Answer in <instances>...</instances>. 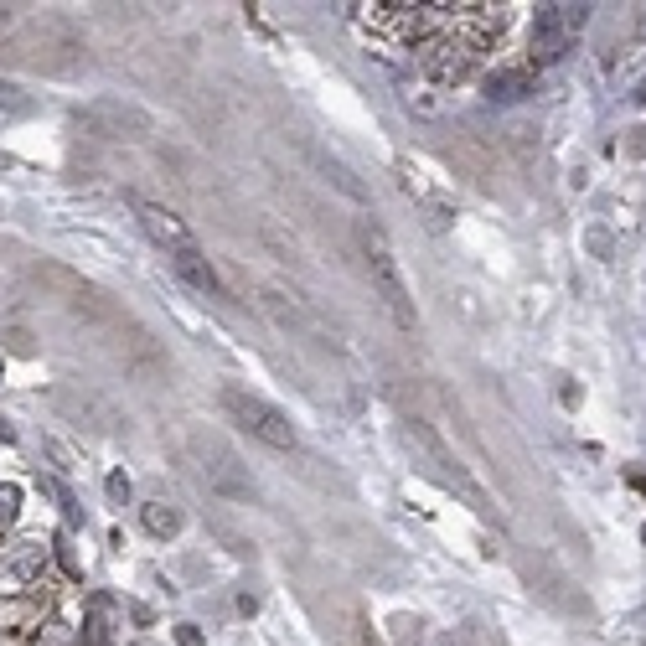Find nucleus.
Instances as JSON below:
<instances>
[{"label":"nucleus","mask_w":646,"mask_h":646,"mask_svg":"<svg viewBox=\"0 0 646 646\" xmlns=\"http://www.w3.org/2000/svg\"><path fill=\"white\" fill-rule=\"evenodd\" d=\"M223 409H228V419H233L238 429H249L254 440H264V445H274V450H295V440H300L285 409H274L269 398L238 388V383L223 388Z\"/></svg>","instance_id":"1"},{"label":"nucleus","mask_w":646,"mask_h":646,"mask_svg":"<svg viewBox=\"0 0 646 646\" xmlns=\"http://www.w3.org/2000/svg\"><path fill=\"white\" fill-rule=\"evenodd\" d=\"M367 269H373V285L383 290L393 321L409 331L419 316H414V300H409V285H404V269H398V259H393V249H388V238H383L378 228L367 233Z\"/></svg>","instance_id":"2"},{"label":"nucleus","mask_w":646,"mask_h":646,"mask_svg":"<svg viewBox=\"0 0 646 646\" xmlns=\"http://www.w3.org/2000/svg\"><path fill=\"white\" fill-rule=\"evenodd\" d=\"M584 21H590L584 6H543L538 21H533V63H553V57H564L579 42Z\"/></svg>","instance_id":"3"},{"label":"nucleus","mask_w":646,"mask_h":646,"mask_svg":"<svg viewBox=\"0 0 646 646\" xmlns=\"http://www.w3.org/2000/svg\"><path fill=\"white\" fill-rule=\"evenodd\" d=\"M140 223H145V233L166 249V259H176V254H187V249H197V233L176 218L171 207H161V202H140Z\"/></svg>","instance_id":"4"},{"label":"nucleus","mask_w":646,"mask_h":646,"mask_svg":"<svg viewBox=\"0 0 646 646\" xmlns=\"http://www.w3.org/2000/svg\"><path fill=\"white\" fill-rule=\"evenodd\" d=\"M171 269L187 280L192 290H202V295H223V280H218V269L207 264V254L202 249H187V254H176L171 259Z\"/></svg>","instance_id":"5"},{"label":"nucleus","mask_w":646,"mask_h":646,"mask_svg":"<svg viewBox=\"0 0 646 646\" xmlns=\"http://www.w3.org/2000/svg\"><path fill=\"white\" fill-rule=\"evenodd\" d=\"M140 517H145V533H150V538H176V533H181V512H176L171 502H161V497L145 502Z\"/></svg>","instance_id":"6"},{"label":"nucleus","mask_w":646,"mask_h":646,"mask_svg":"<svg viewBox=\"0 0 646 646\" xmlns=\"http://www.w3.org/2000/svg\"><path fill=\"white\" fill-rule=\"evenodd\" d=\"M522 83H528V73H507V78H491V99H517Z\"/></svg>","instance_id":"7"},{"label":"nucleus","mask_w":646,"mask_h":646,"mask_svg":"<svg viewBox=\"0 0 646 646\" xmlns=\"http://www.w3.org/2000/svg\"><path fill=\"white\" fill-rule=\"evenodd\" d=\"M16 502H21V491H16V486H0V528H11Z\"/></svg>","instance_id":"8"},{"label":"nucleus","mask_w":646,"mask_h":646,"mask_svg":"<svg viewBox=\"0 0 646 646\" xmlns=\"http://www.w3.org/2000/svg\"><path fill=\"white\" fill-rule=\"evenodd\" d=\"M0 109H21V88L11 78H0Z\"/></svg>","instance_id":"9"},{"label":"nucleus","mask_w":646,"mask_h":646,"mask_svg":"<svg viewBox=\"0 0 646 646\" xmlns=\"http://www.w3.org/2000/svg\"><path fill=\"white\" fill-rule=\"evenodd\" d=\"M109 497H114V502H125V497H130V481H125V476H119V471L109 476Z\"/></svg>","instance_id":"10"},{"label":"nucleus","mask_w":646,"mask_h":646,"mask_svg":"<svg viewBox=\"0 0 646 646\" xmlns=\"http://www.w3.org/2000/svg\"><path fill=\"white\" fill-rule=\"evenodd\" d=\"M176 641H181V646H202V636H197V626H176Z\"/></svg>","instance_id":"11"},{"label":"nucleus","mask_w":646,"mask_h":646,"mask_svg":"<svg viewBox=\"0 0 646 646\" xmlns=\"http://www.w3.org/2000/svg\"><path fill=\"white\" fill-rule=\"evenodd\" d=\"M6 16H11V6H0V21H6Z\"/></svg>","instance_id":"12"},{"label":"nucleus","mask_w":646,"mask_h":646,"mask_svg":"<svg viewBox=\"0 0 646 646\" xmlns=\"http://www.w3.org/2000/svg\"><path fill=\"white\" fill-rule=\"evenodd\" d=\"M641 538H646V528H641Z\"/></svg>","instance_id":"13"}]
</instances>
